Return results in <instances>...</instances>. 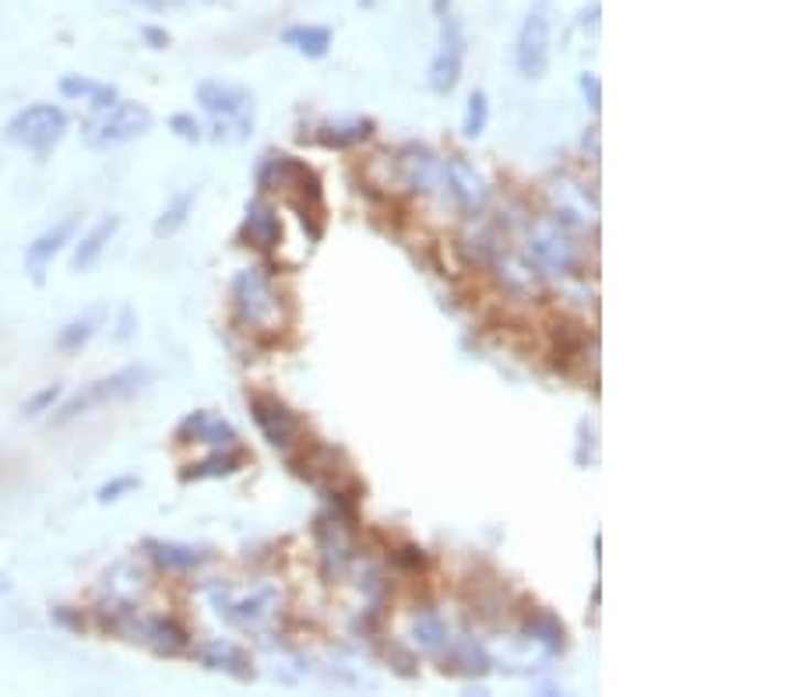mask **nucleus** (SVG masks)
<instances>
[{
    "label": "nucleus",
    "mask_w": 792,
    "mask_h": 697,
    "mask_svg": "<svg viewBox=\"0 0 792 697\" xmlns=\"http://www.w3.org/2000/svg\"><path fill=\"white\" fill-rule=\"evenodd\" d=\"M11 592V581L4 578V575H0V596H8Z\"/></svg>",
    "instance_id": "nucleus-39"
},
{
    "label": "nucleus",
    "mask_w": 792,
    "mask_h": 697,
    "mask_svg": "<svg viewBox=\"0 0 792 697\" xmlns=\"http://www.w3.org/2000/svg\"><path fill=\"white\" fill-rule=\"evenodd\" d=\"M176 440L180 444H208V448H229V444H237V426L223 416L208 413V409H194V413L184 416V423L176 426Z\"/></svg>",
    "instance_id": "nucleus-11"
},
{
    "label": "nucleus",
    "mask_w": 792,
    "mask_h": 697,
    "mask_svg": "<svg viewBox=\"0 0 792 697\" xmlns=\"http://www.w3.org/2000/svg\"><path fill=\"white\" fill-rule=\"evenodd\" d=\"M117 229H120V216H106L88 229L85 237L75 243V250H70V272L75 275L93 272V268L99 264V258L106 254V247H110V240L117 237Z\"/></svg>",
    "instance_id": "nucleus-13"
},
{
    "label": "nucleus",
    "mask_w": 792,
    "mask_h": 697,
    "mask_svg": "<svg viewBox=\"0 0 792 697\" xmlns=\"http://www.w3.org/2000/svg\"><path fill=\"white\" fill-rule=\"evenodd\" d=\"M250 416H254L258 431L264 434V440L272 444V448H282V451L293 448V440L303 434L300 416L279 395H261V391L250 395Z\"/></svg>",
    "instance_id": "nucleus-9"
},
{
    "label": "nucleus",
    "mask_w": 792,
    "mask_h": 697,
    "mask_svg": "<svg viewBox=\"0 0 792 697\" xmlns=\"http://www.w3.org/2000/svg\"><path fill=\"white\" fill-rule=\"evenodd\" d=\"M582 92H585V102L592 106V113H599V110H603V85H599V75L585 70V75H582Z\"/></svg>",
    "instance_id": "nucleus-33"
},
{
    "label": "nucleus",
    "mask_w": 792,
    "mask_h": 697,
    "mask_svg": "<svg viewBox=\"0 0 792 697\" xmlns=\"http://www.w3.org/2000/svg\"><path fill=\"white\" fill-rule=\"evenodd\" d=\"M67 134V113L61 106L53 102H35V106H25L22 113H14L11 123L4 128V138L18 149H29V152H50L57 141Z\"/></svg>",
    "instance_id": "nucleus-6"
},
{
    "label": "nucleus",
    "mask_w": 792,
    "mask_h": 697,
    "mask_svg": "<svg viewBox=\"0 0 792 697\" xmlns=\"http://www.w3.org/2000/svg\"><path fill=\"white\" fill-rule=\"evenodd\" d=\"M50 617H53V623H61V628H67V631H85V620L70 613L67 606H57V610H53Z\"/></svg>",
    "instance_id": "nucleus-34"
},
{
    "label": "nucleus",
    "mask_w": 792,
    "mask_h": 697,
    "mask_svg": "<svg viewBox=\"0 0 792 697\" xmlns=\"http://www.w3.org/2000/svg\"><path fill=\"white\" fill-rule=\"evenodd\" d=\"M131 4H138V8H149V11H166L173 0H131Z\"/></svg>",
    "instance_id": "nucleus-37"
},
{
    "label": "nucleus",
    "mask_w": 792,
    "mask_h": 697,
    "mask_svg": "<svg viewBox=\"0 0 792 697\" xmlns=\"http://www.w3.org/2000/svg\"><path fill=\"white\" fill-rule=\"evenodd\" d=\"M373 134V120H349V123H328V128H321L317 141L328 149H352L359 141H367Z\"/></svg>",
    "instance_id": "nucleus-26"
},
{
    "label": "nucleus",
    "mask_w": 792,
    "mask_h": 697,
    "mask_svg": "<svg viewBox=\"0 0 792 697\" xmlns=\"http://www.w3.org/2000/svg\"><path fill=\"white\" fill-rule=\"evenodd\" d=\"M434 11H437V18H444L447 11H452V0H434Z\"/></svg>",
    "instance_id": "nucleus-38"
},
{
    "label": "nucleus",
    "mask_w": 792,
    "mask_h": 697,
    "mask_svg": "<svg viewBox=\"0 0 792 697\" xmlns=\"http://www.w3.org/2000/svg\"><path fill=\"white\" fill-rule=\"evenodd\" d=\"M525 634H532V641H539V645H546L550 652H561L567 645V631H564V623L556 620L550 610H535L525 623Z\"/></svg>",
    "instance_id": "nucleus-27"
},
{
    "label": "nucleus",
    "mask_w": 792,
    "mask_h": 697,
    "mask_svg": "<svg viewBox=\"0 0 792 697\" xmlns=\"http://www.w3.org/2000/svg\"><path fill=\"white\" fill-rule=\"evenodd\" d=\"M152 381H155L152 367L131 363V367H123V370L110 373V378H99V381H93V384H85L78 395H70V399L57 409V413H53V423L64 426V423L78 420V416H88L93 409L117 405V402H131V399L141 395V391H149Z\"/></svg>",
    "instance_id": "nucleus-2"
},
{
    "label": "nucleus",
    "mask_w": 792,
    "mask_h": 697,
    "mask_svg": "<svg viewBox=\"0 0 792 697\" xmlns=\"http://www.w3.org/2000/svg\"><path fill=\"white\" fill-rule=\"evenodd\" d=\"M152 128V113L141 102H128L117 99L110 106L96 110V117L82 128V141L93 152H106L117 145H128V141L141 138Z\"/></svg>",
    "instance_id": "nucleus-4"
},
{
    "label": "nucleus",
    "mask_w": 792,
    "mask_h": 697,
    "mask_svg": "<svg viewBox=\"0 0 792 697\" xmlns=\"http://www.w3.org/2000/svg\"><path fill=\"white\" fill-rule=\"evenodd\" d=\"M61 96L78 99V102H93L96 110H102V106L117 102V88H113V85H99V81L82 78V75H67V78L61 81Z\"/></svg>",
    "instance_id": "nucleus-23"
},
{
    "label": "nucleus",
    "mask_w": 792,
    "mask_h": 697,
    "mask_svg": "<svg viewBox=\"0 0 792 697\" xmlns=\"http://www.w3.org/2000/svg\"><path fill=\"white\" fill-rule=\"evenodd\" d=\"M75 232H78V216H67L61 222H53L50 229H43L40 237L25 247V272L35 282H43L46 268L53 264V258H57L70 240H75Z\"/></svg>",
    "instance_id": "nucleus-10"
},
{
    "label": "nucleus",
    "mask_w": 792,
    "mask_h": 697,
    "mask_svg": "<svg viewBox=\"0 0 792 697\" xmlns=\"http://www.w3.org/2000/svg\"><path fill=\"white\" fill-rule=\"evenodd\" d=\"M247 465V455L237 448V444H229V448H215L208 458L202 461H194L187 465V472L180 476L184 482H202V479H229V476H237L240 469Z\"/></svg>",
    "instance_id": "nucleus-18"
},
{
    "label": "nucleus",
    "mask_w": 792,
    "mask_h": 697,
    "mask_svg": "<svg viewBox=\"0 0 792 697\" xmlns=\"http://www.w3.org/2000/svg\"><path fill=\"white\" fill-rule=\"evenodd\" d=\"M170 131H173L176 138H184V141H202V138H205L202 123H197L191 113H176V117H170Z\"/></svg>",
    "instance_id": "nucleus-32"
},
{
    "label": "nucleus",
    "mask_w": 792,
    "mask_h": 697,
    "mask_svg": "<svg viewBox=\"0 0 792 697\" xmlns=\"http://www.w3.org/2000/svg\"><path fill=\"white\" fill-rule=\"evenodd\" d=\"M258 187L261 190H282L285 202H290L303 226L311 229V237L321 240L324 237V194H321V181L314 176L311 166H303L293 155H264V163L258 166Z\"/></svg>",
    "instance_id": "nucleus-1"
},
{
    "label": "nucleus",
    "mask_w": 792,
    "mask_h": 697,
    "mask_svg": "<svg viewBox=\"0 0 792 697\" xmlns=\"http://www.w3.org/2000/svg\"><path fill=\"white\" fill-rule=\"evenodd\" d=\"M145 553L162 570H173V575H187V570H197V567H205L211 560V549H205V546L166 543V540H149Z\"/></svg>",
    "instance_id": "nucleus-14"
},
{
    "label": "nucleus",
    "mask_w": 792,
    "mask_h": 697,
    "mask_svg": "<svg viewBox=\"0 0 792 697\" xmlns=\"http://www.w3.org/2000/svg\"><path fill=\"white\" fill-rule=\"evenodd\" d=\"M197 102L215 117V138L219 141H243L254 131V96L229 81H202Z\"/></svg>",
    "instance_id": "nucleus-3"
},
{
    "label": "nucleus",
    "mask_w": 792,
    "mask_h": 697,
    "mask_svg": "<svg viewBox=\"0 0 792 697\" xmlns=\"http://www.w3.org/2000/svg\"><path fill=\"white\" fill-rule=\"evenodd\" d=\"M215 606H219V617L237 623V628H258L261 620L272 617L275 592L272 588H261V592L247 596V599H215Z\"/></svg>",
    "instance_id": "nucleus-17"
},
{
    "label": "nucleus",
    "mask_w": 792,
    "mask_h": 697,
    "mask_svg": "<svg viewBox=\"0 0 792 697\" xmlns=\"http://www.w3.org/2000/svg\"><path fill=\"white\" fill-rule=\"evenodd\" d=\"M197 658H202V666L215 669V673H226L232 680H254V663H250V655L232 645V641H208L205 649H197Z\"/></svg>",
    "instance_id": "nucleus-16"
},
{
    "label": "nucleus",
    "mask_w": 792,
    "mask_h": 697,
    "mask_svg": "<svg viewBox=\"0 0 792 697\" xmlns=\"http://www.w3.org/2000/svg\"><path fill=\"white\" fill-rule=\"evenodd\" d=\"M232 303H237L243 325L254 331H279L285 320L282 300L261 268H243L237 275V282H232Z\"/></svg>",
    "instance_id": "nucleus-5"
},
{
    "label": "nucleus",
    "mask_w": 792,
    "mask_h": 697,
    "mask_svg": "<svg viewBox=\"0 0 792 697\" xmlns=\"http://www.w3.org/2000/svg\"><path fill=\"white\" fill-rule=\"evenodd\" d=\"M131 335H134V311H131V307H123V314H120V328H117V338H120V342H128Z\"/></svg>",
    "instance_id": "nucleus-36"
},
{
    "label": "nucleus",
    "mask_w": 792,
    "mask_h": 697,
    "mask_svg": "<svg viewBox=\"0 0 792 697\" xmlns=\"http://www.w3.org/2000/svg\"><path fill=\"white\" fill-rule=\"evenodd\" d=\"M416 641L426 652H444L447 649V628L437 617H420L416 620Z\"/></svg>",
    "instance_id": "nucleus-29"
},
{
    "label": "nucleus",
    "mask_w": 792,
    "mask_h": 697,
    "mask_svg": "<svg viewBox=\"0 0 792 697\" xmlns=\"http://www.w3.org/2000/svg\"><path fill=\"white\" fill-rule=\"evenodd\" d=\"M138 487H141L138 476H117V479H110V482H102L99 493H96V500H99V504H117L120 497L134 493Z\"/></svg>",
    "instance_id": "nucleus-30"
},
{
    "label": "nucleus",
    "mask_w": 792,
    "mask_h": 697,
    "mask_svg": "<svg viewBox=\"0 0 792 697\" xmlns=\"http://www.w3.org/2000/svg\"><path fill=\"white\" fill-rule=\"evenodd\" d=\"M141 40H145L152 50H166V46H170V32H166V29H152V25H145V29H141Z\"/></svg>",
    "instance_id": "nucleus-35"
},
{
    "label": "nucleus",
    "mask_w": 792,
    "mask_h": 697,
    "mask_svg": "<svg viewBox=\"0 0 792 697\" xmlns=\"http://www.w3.org/2000/svg\"><path fill=\"white\" fill-rule=\"evenodd\" d=\"M194 202H197V190H184V194H176V198H173L166 208H162V216L155 219V237H159V240H170V237H176V232L187 226L191 211H194Z\"/></svg>",
    "instance_id": "nucleus-25"
},
{
    "label": "nucleus",
    "mask_w": 792,
    "mask_h": 697,
    "mask_svg": "<svg viewBox=\"0 0 792 697\" xmlns=\"http://www.w3.org/2000/svg\"><path fill=\"white\" fill-rule=\"evenodd\" d=\"M282 43L303 53V57H311V61H321V57H328V50H332V29H324V25H293V29H285L282 32Z\"/></svg>",
    "instance_id": "nucleus-22"
},
{
    "label": "nucleus",
    "mask_w": 792,
    "mask_h": 697,
    "mask_svg": "<svg viewBox=\"0 0 792 697\" xmlns=\"http://www.w3.org/2000/svg\"><path fill=\"white\" fill-rule=\"evenodd\" d=\"M447 658L462 676H486L490 673V655L482 645H476V638H447Z\"/></svg>",
    "instance_id": "nucleus-21"
},
{
    "label": "nucleus",
    "mask_w": 792,
    "mask_h": 697,
    "mask_svg": "<svg viewBox=\"0 0 792 697\" xmlns=\"http://www.w3.org/2000/svg\"><path fill=\"white\" fill-rule=\"evenodd\" d=\"M145 588V575L134 564H117L113 570H106V592H110V602L131 606V599Z\"/></svg>",
    "instance_id": "nucleus-24"
},
{
    "label": "nucleus",
    "mask_w": 792,
    "mask_h": 697,
    "mask_svg": "<svg viewBox=\"0 0 792 697\" xmlns=\"http://www.w3.org/2000/svg\"><path fill=\"white\" fill-rule=\"evenodd\" d=\"M465 53H469L465 29L458 18L447 11L441 18V46L434 53V61H430V75H426V85L434 88L437 96H452L458 88L462 70H465Z\"/></svg>",
    "instance_id": "nucleus-7"
},
{
    "label": "nucleus",
    "mask_w": 792,
    "mask_h": 697,
    "mask_svg": "<svg viewBox=\"0 0 792 697\" xmlns=\"http://www.w3.org/2000/svg\"><path fill=\"white\" fill-rule=\"evenodd\" d=\"M486 123H490V99H486V92H479V88H476V92L469 96V106H465L462 134L469 141H476V138H482Z\"/></svg>",
    "instance_id": "nucleus-28"
},
{
    "label": "nucleus",
    "mask_w": 792,
    "mask_h": 697,
    "mask_svg": "<svg viewBox=\"0 0 792 697\" xmlns=\"http://www.w3.org/2000/svg\"><path fill=\"white\" fill-rule=\"evenodd\" d=\"M61 395H64V388L61 384H50V388H43V391H35V395L22 405V413L25 416H43V413H53V405L61 402Z\"/></svg>",
    "instance_id": "nucleus-31"
},
{
    "label": "nucleus",
    "mask_w": 792,
    "mask_h": 697,
    "mask_svg": "<svg viewBox=\"0 0 792 697\" xmlns=\"http://www.w3.org/2000/svg\"><path fill=\"white\" fill-rule=\"evenodd\" d=\"M102 320H106V307H93V311H85L78 314L75 320H67V325L61 328L57 335V349L61 352H82L88 342H93V335L102 328Z\"/></svg>",
    "instance_id": "nucleus-20"
},
{
    "label": "nucleus",
    "mask_w": 792,
    "mask_h": 697,
    "mask_svg": "<svg viewBox=\"0 0 792 697\" xmlns=\"http://www.w3.org/2000/svg\"><path fill=\"white\" fill-rule=\"evenodd\" d=\"M444 181H447V187H452V194L458 198V205L465 208V211H479L482 205H486V184H482V176L465 163L462 155H452L444 163Z\"/></svg>",
    "instance_id": "nucleus-15"
},
{
    "label": "nucleus",
    "mask_w": 792,
    "mask_h": 697,
    "mask_svg": "<svg viewBox=\"0 0 792 697\" xmlns=\"http://www.w3.org/2000/svg\"><path fill=\"white\" fill-rule=\"evenodd\" d=\"M240 240L254 250H272L279 247L282 240V222H279V211L268 205L264 198H250L247 202V216H243V226H240Z\"/></svg>",
    "instance_id": "nucleus-12"
},
{
    "label": "nucleus",
    "mask_w": 792,
    "mask_h": 697,
    "mask_svg": "<svg viewBox=\"0 0 792 697\" xmlns=\"http://www.w3.org/2000/svg\"><path fill=\"white\" fill-rule=\"evenodd\" d=\"M550 18L543 11H529L514 40V67L521 78L539 81L550 67Z\"/></svg>",
    "instance_id": "nucleus-8"
},
{
    "label": "nucleus",
    "mask_w": 792,
    "mask_h": 697,
    "mask_svg": "<svg viewBox=\"0 0 792 697\" xmlns=\"http://www.w3.org/2000/svg\"><path fill=\"white\" fill-rule=\"evenodd\" d=\"M399 163H402L409 187H416V190H430L444 173V163H437V155L430 149H420V145H409Z\"/></svg>",
    "instance_id": "nucleus-19"
}]
</instances>
